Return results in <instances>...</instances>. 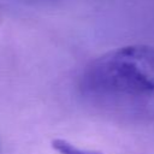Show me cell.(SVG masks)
<instances>
[{
    "label": "cell",
    "instance_id": "6da1fadb",
    "mask_svg": "<svg viewBox=\"0 0 154 154\" xmlns=\"http://www.w3.org/2000/svg\"><path fill=\"white\" fill-rule=\"evenodd\" d=\"M81 89L101 105L154 117V48L132 45L105 53L85 67Z\"/></svg>",
    "mask_w": 154,
    "mask_h": 154
},
{
    "label": "cell",
    "instance_id": "7a4b0ae2",
    "mask_svg": "<svg viewBox=\"0 0 154 154\" xmlns=\"http://www.w3.org/2000/svg\"><path fill=\"white\" fill-rule=\"evenodd\" d=\"M52 148L59 153V154H102L100 152L96 150H85V149H81L76 146H73L72 143H70L66 140L63 138H54L52 142Z\"/></svg>",
    "mask_w": 154,
    "mask_h": 154
}]
</instances>
